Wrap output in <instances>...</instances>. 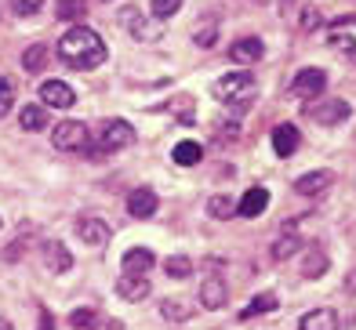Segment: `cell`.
Masks as SVG:
<instances>
[{"label":"cell","instance_id":"836d02e7","mask_svg":"<svg viewBox=\"0 0 356 330\" xmlns=\"http://www.w3.org/2000/svg\"><path fill=\"white\" fill-rule=\"evenodd\" d=\"M149 11L156 19H171V15L182 11V0H149Z\"/></svg>","mask_w":356,"mask_h":330},{"label":"cell","instance_id":"6da1fadb","mask_svg":"<svg viewBox=\"0 0 356 330\" xmlns=\"http://www.w3.org/2000/svg\"><path fill=\"white\" fill-rule=\"evenodd\" d=\"M58 55H62V62H66L70 69H84L88 73V69H95V65L106 62V44H102V37L91 26L73 22L66 33H62V40H58Z\"/></svg>","mask_w":356,"mask_h":330},{"label":"cell","instance_id":"e0dca14e","mask_svg":"<svg viewBox=\"0 0 356 330\" xmlns=\"http://www.w3.org/2000/svg\"><path fill=\"white\" fill-rule=\"evenodd\" d=\"M298 330H338V312L334 308H313L298 320Z\"/></svg>","mask_w":356,"mask_h":330},{"label":"cell","instance_id":"5b68a950","mask_svg":"<svg viewBox=\"0 0 356 330\" xmlns=\"http://www.w3.org/2000/svg\"><path fill=\"white\" fill-rule=\"evenodd\" d=\"M37 91H40V102L47 109H70L76 102V91L66 84V80H44Z\"/></svg>","mask_w":356,"mask_h":330},{"label":"cell","instance_id":"9c48e42d","mask_svg":"<svg viewBox=\"0 0 356 330\" xmlns=\"http://www.w3.org/2000/svg\"><path fill=\"white\" fill-rule=\"evenodd\" d=\"M120 265H124V276H145L156 265V258H153L149 247H131V251L120 258Z\"/></svg>","mask_w":356,"mask_h":330},{"label":"cell","instance_id":"2e32d148","mask_svg":"<svg viewBox=\"0 0 356 330\" xmlns=\"http://www.w3.org/2000/svg\"><path fill=\"white\" fill-rule=\"evenodd\" d=\"M117 294L124 302H145L149 298V279L145 276H120L117 279Z\"/></svg>","mask_w":356,"mask_h":330},{"label":"cell","instance_id":"d6986e66","mask_svg":"<svg viewBox=\"0 0 356 330\" xmlns=\"http://www.w3.org/2000/svg\"><path fill=\"white\" fill-rule=\"evenodd\" d=\"M225 298H229V294H225V283H222L218 276H207L204 283H200V305L204 308H222Z\"/></svg>","mask_w":356,"mask_h":330},{"label":"cell","instance_id":"4316f807","mask_svg":"<svg viewBox=\"0 0 356 330\" xmlns=\"http://www.w3.org/2000/svg\"><path fill=\"white\" fill-rule=\"evenodd\" d=\"M302 251V236H295V233H284L277 243H273V258L277 261H287L291 254H298Z\"/></svg>","mask_w":356,"mask_h":330},{"label":"cell","instance_id":"277c9868","mask_svg":"<svg viewBox=\"0 0 356 330\" xmlns=\"http://www.w3.org/2000/svg\"><path fill=\"white\" fill-rule=\"evenodd\" d=\"M131 142H135V127H131V124H127V120H106L102 135H99V149L120 153V149H127Z\"/></svg>","mask_w":356,"mask_h":330},{"label":"cell","instance_id":"7a4b0ae2","mask_svg":"<svg viewBox=\"0 0 356 330\" xmlns=\"http://www.w3.org/2000/svg\"><path fill=\"white\" fill-rule=\"evenodd\" d=\"M215 98L225 106H233V109H244L251 98H254V76L251 73H229V76H222L218 84H215Z\"/></svg>","mask_w":356,"mask_h":330},{"label":"cell","instance_id":"d4e9b609","mask_svg":"<svg viewBox=\"0 0 356 330\" xmlns=\"http://www.w3.org/2000/svg\"><path fill=\"white\" fill-rule=\"evenodd\" d=\"M323 272H327V254L323 251H309L302 258V276L305 279H320Z\"/></svg>","mask_w":356,"mask_h":330},{"label":"cell","instance_id":"44dd1931","mask_svg":"<svg viewBox=\"0 0 356 330\" xmlns=\"http://www.w3.org/2000/svg\"><path fill=\"white\" fill-rule=\"evenodd\" d=\"M164 109L171 113V117H175L178 124H193V117H197V102H193L189 94H175Z\"/></svg>","mask_w":356,"mask_h":330},{"label":"cell","instance_id":"8fae6325","mask_svg":"<svg viewBox=\"0 0 356 330\" xmlns=\"http://www.w3.org/2000/svg\"><path fill=\"white\" fill-rule=\"evenodd\" d=\"M331 181H334L331 171H305V174L295 181V192H298V196H320V192L331 189Z\"/></svg>","mask_w":356,"mask_h":330},{"label":"cell","instance_id":"5bb4252c","mask_svg":"<svg viewBox=\"0 0 356 330\" xmlns=\"http://www.w3.org/2000/svg\"><path fill=\"white\" fill-rule=\"evenodd\" d=\"M262 55H266V47H262V40H258V37H240L229 47V58L240 62V65H251V62H258Z\"/></svg>","mask_w":356,"mask_h":330},{"label":"cell","instance_id":"74e56055","mask_svg":"<svg viewBox=\"0 0 356 330\" xmlns=\"http://www.w3.org/2000/svg\"><path fill=\"white\" fill-rule=\"evenodd\" d=\"M22 254H26V240H15V243L8 247V251H4V258H8V261H15V258H22Z\"/></svg>","mask_w":356,"mask_h":330},{"label":"cell","instance_id":"3957f363","mask_svg":"<svg viewBox=\"0 0 356 330\" xmlns=\"http://www.w3.org/2000/svg\"><path fill=\"white\" fill-rule=\"evenodd\" d=\"M51 142H55V149H62V153L88 149V127L80 124V120H62L51 131Z\"/></svg>","mask_w":356,"mask_h":330},{"label":"cell","instance_id":"cb8c5ba5","mask_svg":"<svg viewBox=\"0 0 356 330\" xmlns=\"http://www.w3.org/2000/svg\"><path fill=\"white\" fill-rule=\"evenodd\" d=\"M19 124H22L26 131H47V109H44V106H26V109L19 113Z\"/></svg>","mask_w":356,"mask_h":330},{"label":"cell","instance_id":"7c38bea8","mask_svg":"<svg viewBox=\"0 0 356 330\" xmlns=\"http://www.w3.org/2000/svg\"><path fill=\"white\" fill-rule=\"evenodd\" d=\"M156 207H160V200H156L153 189H135L127 196V214H131V218H153Z\"/></svg>","mask_w":356,"mask_h":330},{"label":"cell","instance_id":"e575fe53","mask_svg":"<svg viewBox=\"0 0 356 330\" xmlns=\"http://www.w3.org/2000/svg\"><path fill=\"white\" fill-rule=\"evenodd\" d=\"M11 106H15V88L8 84L4 76H0V120H4L8 113H11Z\"/></svg>","mask_w":356,"mask_h":330},{"label":"cell","instance_id":"d590c367","mask_svg":"<svg viewBox=\"0 0 356 330\" xmlns=\"http://www.w3.org/2000/svg\"><path fill=\"white\" fill-rule=\"evenodd\" d=\"M40 4H44V0H11V11L26 19V15H37V11H40Z\"/></svg>","mask_w":356,"mask_h":330},{"label":"cell","instance_id":"d6a6232c","mask_svg":"<svg viewBox=\"0 0 356 330\" xmlns=\"http://www.w3.org/2000/svg\"><path fill=\"white\" fill-rule=\"evenodd\" d=\"M160 316H164V320H171V323H182V320H189V308H186L182 302L168 298L164 305H160Z\"/></svg>","mask_w":356,"mask_h":330},{"label":"cell","instance_id":"9a60e30c","mask_svg":"<svg viewBox=\"0 0 356 330\" xmlns=\"http://www.w3.org/2000/svg\"><path fill=\"white\" fill-rule=\"evenodd\" d=\"M266 207H269V192L262 185H254V189L244 192V200L236 204V214H240V218H258Z\"/></svg>","mask_w":356,"mask_h":330},{"label":"cell","instance_id":"4dcf8cb0","mask_svg":"<svg viewBox=\"0 0 356 330\" xmlns=\"http://www.w3.org/2000/svg\"><path fill=\"white\" fill-rule=\"evenodd\" d=\"M207 214H211V218H233L236 204L229 200V196H211V200H207Z\"/></svg>","mask_w":356,"mask_h":330},{"label":"cell","instance_id":"ab89813d","mask_svg":"<svg viewBox=\"0 0 356 330\" xmlns=\"http://www.w3.org/2000/svg\"><path fill=\"white\" fill-rule=\"evenodd\" d=\"M0 330H11V323H8L4 316H0Z\"/></svg>","mask_w":356,"mask_h":330},{"label":"cell","instance_id":"4fadbf2b","mask_svg":"<svg viewBox=\"0 0 356 330\" xmlns=\"http://www.w3.org/2000/svg\"><path fill=\"white\" fill-rule=\"evenodd\" d=\"M120 26L131 33V37H138V40H153V37H156V29L145 22V15H142L138 8H124V11H120Z\"/></svg>","mask_w":356,"mask_h":330},{"label":"cell","instance_id":"f546056e","mask_svg":"<svg viewBox=\"0 0 356 330\" xmlns=\"http://www.w3.org/2000/svg\"><path fill=\"white\" fill-rule=\"evenodd\" d=\"M327 44L334 47V51H342L349 62H356V40L349 37V33H342V29H334L331 37H327Z\"/></svg>","mask_w":356,"mask_h":330},{"label":"cell","instance_id":"f1b7e54d","mask_svg":"<svg viewBox=\"0 0 356 330\" xmlns=\"http://www.w3.org/2000/svg\"><path fill=\"white\" fill-rule=\"evenodd\" d=\"M193 40H197L200 47H215V40H218V22H215V19H204L197 29H193Z\"/></svg>","mask_w":356,"mask_h":330},{"label":"cell","instance_id":"ba28073f","mask_svg":"<svg viewBox=\"0 0 356 330\" xmlns=\"http://www.w3.org/2000/svg\"><path fill=\"white\" fill-rule=\"evenodd\" d=\"M298 145H302V135H298V127H295V124H280V127H273V153H277L280 160L295 156Z\"/></svg>","mask_w":356,"mask_h":330},{"label":"cell","instance_id":"8992f818","mask_svg":"<svg viewBox=\"0 0 356 330\" xmlns=\"http://www.w3.org/2000/svg\"><path fill=\"white\" fill-rule=\"evenodd\" d=\"M323 88H327V73H323V69H302L295 76V84H291V94L309 102V98H316Z\"/></svg>","mask_w":356,"mask_h":330},{"label":"cell","instance_id":"52a82bcc","mask_svg":"<svg viewBox=\"0 0 356 330\" xmlns=\"http://www.w3.org/2000/svg\"><path fill=\"white\" fill-rule=\"evenodd\" d=\"M349 113H353L349 102H342V98H331V102L309 109V120H316V124H323V127H334V124H346Z\"/></svg>","mask_w":356,"mask_h":330},{"label":"cell","instance_id":"8d00e7d4","mask_svg":"<svg viewBox=\"0 0 356 330\" xmlns=\"http://www.w3.org/2000/svg\"><path fill=\"white\" fill-rule=\"evenodd\" d=\"M323 19H320V11H302V29H316Z\"/></svg>","mask_w":356,"mask_h":330},{"label":"cell","instance_id":"1f68e13d","mask_svg":"<svg viewBox=\"0 0 356 330\" xmlns=\"http://www.w3.org/2000/svg\"><path fill=\"white\" fill-rule=\"evenodd\" d=\"M70 323H73V330H91L95 323H99V312H95V308H73Z\"/></svg>","mask_w":356,"mask_h":330},{"label":"cell","instance_id":"484cf974","mask_svg":"<svg viewBox=\"0 0 356 330\" xmlns=\"http://www.w3.org/2000/svg\"><path fill=\"white\" fill-rule=\"evenodd\" d=\"M55 15H58L62 22H80L88 15V4H84V0H58Z\"/></svg>","mask_w":356,"mask_h":330},{"label":"cell","instance_id":"f35d334b","mask_svg":"<svg viewBox=\"0 0 356 330\" xmlns=\"http://www.w3.org/2000/svg\"><path fill=\"white\" fill-rule=\"evenodd\" d=\"M346 287H349V294H356V272L349 276V283H346Z\"/></svg>","mask_w":356,"mask_h":330},{"label":"cell","instance_id":"30bf717a","mask_svg":"<svg viewBox=\"0 0 356 330\" xmlns=\"http://www.w3.org/2000/svg\"><path fill=\"white\" fill-rule=\"evenodd\" d=\"M76 236L84 240L88 247H102V243H109L113 229H109V222H102V218H84V222H76Z\"/></svg>","mask_w":356,"mask_h":330},{"label":"cell","instance_id":"ffe728a7","mask_svg":"<svg viewBox=\"0 0 356 330\" xmlns=\"http://www.w3.org/2000/svg\"><path fill=\"white\" fill-rule=\"evenodd\" d=\"M280 305V298H277V294H254V298L244 305V312H240V320H251V316H266V312H273V308H277Z\"/></svg>","mask_w":356,"mask_h":330},{"label":"cell","instance_id":"83f0119b","mask_svg":"<svg viewBox=\"0 0 356 330\" xmlns=\"http://www.w3.org/2000/svg\"><path fill=\"white\" fill-rule=\"evenodd\" d=\"M164 272H168L171 279H186V276H193V261H189L186 254H171V258L164 261Z\"/></svg>","mask_w":356,"mask_h":330},{"label":"cell","instance_id":"ac0fdd59","mask_svg":"<svg viewBox=\"0 0 356 330\" xmlns=\"http://www.w3.org/2000/svg\"><path fill=\"white\" fill-rule=\"evenodd\" d=\"M44 265L51 269V272H70L73 254H70L58 240H47V243H44Z\"/></svg>","mask_w":356,"mask_h":330},{"label":"cell","instance_id":"603a6c76","mask_svg":"<svg viewBox=\"0 0 356 330\" xmlns=\"http://www.w3.org/2000/svg\"><path fill=\"white\" fill-rule=\"evenodd\" d=\"M26 73H44L47 69V44H29L26 55H22Z\"/></svg>","mask_w":356,"mask_h":330},{"label":"cell","instance_id":"7402d4cb","mask_svg":"<svg viewBox=\"0 0 356 330\" xmlns=\"http://www.w3.org/2000/svg\"><path fill=\"white\" fill-rule=\"evenodd\" d=\"M171 156H175L178 167H193V163L204 160V145H197V142H178Z\"/></svg>","mask_w":356,"mask_h":330}]
</instances>
